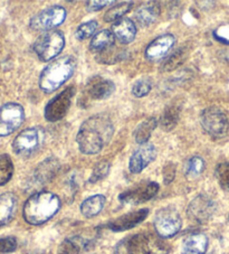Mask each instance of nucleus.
Instances as JSON below:
<instances>
[{
  "label": "nucleus",
  "instance_id": "1",
  "mask_svg": "<svg viewBox=\"0 0 229 254\" xmlns=\"http://www.w3.org/2000/svg\"><path fill=\"white\" fill-rule=\"evenodd\" d=\"M114 133L112 120L107 115L91 117L78 129L76 141L84 155H96L111 141Z\"/></svg>",
  "mask_w": 229,
  "mask_h": 254
},
{
  "label": "nucleus",
  "instance_id": "36",
  "mask_svg": "<svg viewBox=\"0 0 229 254\" xmlns=\"http://www.w3.org/2000/svg\"><path fill=\"white\" fill-rule=\"evenodd\" d=\"M17 240L14 236H7V238L0 239V253H10L17 249Z\"/></svg>",
  "mask_w": 229,
  "mask_h": 254
},
{
  "label": "nucleus",
  "instance_id": "25",
  "mask_svg": "<svg viewBox=\"0 0 229 254\" xmlns=\"http://www.w3.org/2000/svg\"><path fill=\"white\" fill-rule=\"evenodd\" d=\"M115 37L113 33L108 29H103L95 35L90 44V50L95 53H102V52L109 50L114 46Z\"/></svg>",
  "mask_w": 229,
  "mask_h": 254
},
{
  "label": "nucleus",
  "instance_id": "15",
  "mask_svg": "<svg viewBox=\"0 0 229 254\" xmlns=\"http://www.w3.org/2000/svg\"><path fill=\"white\" fill-rule=\"evenodd\" d=\"M149 215V209L142 208L135 212H130L108 223V227L113 232H123L133 229L141 224Z\"/></svg>",
  "mask_w": 229,
  "mask_h": 254
},
{
  "label": "nucleus",
  "instance_id": "32",
  "mask_svg": "<svg viewBox=\"0 0 229 254\" xmlns=\"http://www.w3.org/2000/svg\"><path fill=\"white\" fill-rule=\"evenodd\" d=\"M205 169V161L201 157H192L188 160L186 166V175L191 178H196L201 175Z\"/></svg>",
  "mask_w": 229,
  "mask_h": 254
},
{
  "label": "nucleus",
  "instance_id": "12",
  "mask_svg": "<svg viewBox=\"0 0 229 254\" xmlns=\"http://www.w3.org/2000/svg\"><path fill=\"white\" fill-rule=\"evenodd\" d=\"M159 188V184L156 182H142L121 192L118 196V200L123 204L133 205L145 203L158 194Z\"/></svg>",
  "mask_w": 229,
  "mask_h": 254
},
{
  "label": "nucleus",
  "instance_id": "28",
  "mask_svg": "<svg viewBox=\"0 0 229 254\" xmlns=\"http://www.w3.org/2000/svg\"><path fill=\"white\" fill-rule=\"evenodd\" d=\"M133 7V2L132 1H123L117 3L116 6H114L107 11V14L104 16V20L108 21V23H112V21H115L122 19V17L125 14H127Z\"/></svg>",
  "mask_w": 229,
  "mask_h": 254
},
{
  "label": "nucleus",
  "instance_id": "27",
  "mask_svg": "<svg viewBox=\"0 0 229 254\" xmlns=\"http://www.w3.org/2000/svg\"><path fill=\"white\" fill-rule=\"evenodd\" d=\"M180 117V108L170 106L166 109L160 118V126L165 131H171L177 126Z\"/></svg>",
  "mask_w": 229,
  "mask_h": 254
},
{
  "label": "nucleus",
  "instance_id": "3",
  "mask_svg": "<svg viewBox=\"0 0 229 254\" xmlns=\"http://www.w3.org/2000/svg\"><path fill=\"white\" fill-rule=\"evenodd\" d=\"M76 62L72 56H61L53 61L43 69L39 76V87L46 93H52L67 82L75 72Z\"/></svg>",
  "mask_w": 229,
  "mask_h": 254
},
{
  "label": "nucleus",
  "instance_id": "22",
  "mask_svg": "<svg viewBox=\"0 0 229 254\" xmlns=\"http://www.w3.org/2000/svg\"><path fill=\"white\" fill-rule=\"evenodd\" d=\"M160 15V6L157 2H147L135 11V19L141 26L153 24Z\"/></svg>",
  "mask_w": 229,
  "mask_h": 254
},
{
  "label": "nucleus",
  "instance_id": "4",
  "mask_svg": "<svg viewBox=\"0 0 229 254\" xmlns=\"http://www.w3.org/2000/svg\"><path fill=\"white\" fill-rule=\"evenodd\" d=\"M170 247L159 235L149 232L132 235L117 244L115 254H168Z\"/></svg>",
  "mask_w": 229,
  "mask_h": 254
},
{
  "label": "nucleus",
  "instance_id": "38",
  "mask_svg": "<svg viewBox=\"0 0 229 254\" xmlns=\"http://www.w3.org/2000/svg\"><path fill=\"white\" fill-rule=\"evenodd\" d=\"M111 3H113V1H87L86 9L89 11H99Z\"/></svg>",
  "mask_w": 229,
  "mask_h": 254
},
{
  "label": "nucleus",
  "instance_id": "16",
  "mask_svg": "<svg viewBox=\"0 0 229 254\" xmlns=\"http://www.w3.org/2000/svg\"><path fill=\"white\" fill-rule=\"evenodd\" d=\"M114 91H115V84L102 76H92L86 83V93L91 99H109Z\"/></svg>",
  "mask_w": 229,
  "mask_h": 254
},
{
  "label": "nucleus",
  "instance_id": "17",
  "mask_svg": "<svg viewBox=\"0 0 229 254\" xmlns=\"http://www.w3.org/2000/svg\"><path fill=\"white\" fill-rule=\"evenodd\" d=\"M175 38L172 34H165L156 38L145 50V58L149 61H159L164 59L173 47Z\"/></svg>",
  "mask_w": 229,
  "mask_h": 254
},
{
  "label": "nucleus",
  "instance_id": "9",
  "mask_svg": "<svg viewBox=\"0 0 229 254\" xmlns=\"http://www.w3.org/2000/svg\"><path fill=\"white\" fill-rule=\"evenodd\" d=\"M66 19V10L61 6H51L39 11L30 19V28L37 32H47L58 27Z\"/></svg>",
  "mask_w": 229,
  "mask_h": 254
},
{
  "label": "nucleus",
  "instance_id": "33",
  "mask_svg": "<svg viewBox=\"0 0 229 254\" xmlns=\"http://www.w3.org/2000/svg\"><path fill=\"white\" fill-rule=\"evenodd\" d=\"M98 27H99V23L96 20L87 21V23L82 24L80 27L76 29L75 37H76L78 41H85V39L93 36V34L96 32Z\"/></svg>",
  "mask_w": 229,
  "mask_h": 254
},
{
  "label": "nucleus",
  "instance_id": "14",
  "mask_svg": "<svg viewBox=\"0 0 229 254\" xmlns=\"http://www.w3.org/2000/svg\"><path fill=\"white\" fill-rule=\"evenodd\" d=\"M157 149L152 143L142 144L131 156L129 168L132 174H140L156 159Z\"/></svg>",
  "mask_w": 229,
  "mask_h": 254
},
{
  "label": "nucleus",
  "instance_id": "30",
  "mask_svg": "<svg viewBox=\"0 0 229 254\" xmlns=\"http://www.w3.org/2000/svg\"><path fill=\"white\" fill-rule=\"evenodd\" d=\"M14 174V164L8 155L0 157V186L6 185Z\"/></svg>",
  "mask_w": 229,
  "mask_h": 254
},
{
  "label": "nucleus",
  "instance_id": "21",
  "mask_svg": "<svg viewBox=\"0 0 229 254\" xmlns=\"http://www.w3.org/2000/svg\"><path fill=\"white\" fill-rule=\"evenodd\" d=\"M17 208V198L12 192L0 195V226L9 223L15 215Z\"/></svg>",
  "mask_w": 229,
  "mask_h": 254
},
{
  "label": "nucleus",
  "instance_id": "10",
  "mask_svg": "<svg viewBox=\"0 0 229 254\" xmlns=\"http://www.w3.org/2000/svg\"><path fill=\"white\" fill-rule=\"evenodd\" d=\"M25 120L24 108L18 103H6L0 109V137L11 134Z\"/></svg>",
  "mask_w": 229,
  "mask_h": 254
},
{
  "label": "nucleus",
  "instance_id": "6",
  "mask_svg": "<svg viewBox=\"0 0 229 254\" xmlns=\"http://www.w3.org/2000/svg\"><path fill=\"white\" fill-rule=\"evenodd\" d=\"M65 46V37L58 30H51L41 35L34 44V51L44 62L54 60Z\"/></svg>",
  "mask_w": 229,
  "mask_h": 254
},
{
  "label": "nucleus",
  "instance_id": "7",
  "mask_svg": "<svg viewBox=\"0 0 229 254\" xmlns=\"http://www.w3.org/2000/svg\"><path fill=\"white\" fill-rule=\"evenodd\" d=\"M153 225L157 234L162 239L172 238L182 226L180 214L173 207H164L156 213Z\"/></svg>",
  "mask_w": 229,
  "mask_h": 254
},
{
  "label": "nucleus",
  "instance_id": "11",
  "mask_svg": "<svg viewBox=\"0 0 229 254\" xmlns=\"http://www.w3.org/2000/svg\"><path fill=\"white\" fill-rule=\"evenodd\" d=\"M75 95V87L70 86L65 89L59 94L55 95L50 102L47 103L44 111L45 119L50 122H57L63 119L72 104L73 96Z\"/></svg>",
  "mask_w": 229,
  "mask_h": 254
},
{
  "label": "nucleus",
  "instance_id": "29",
  "mask_svg": "<svg viewBox=\"0 0 229 254\" xmlns=\"http://www.w3.org/2000/svg\"><path fill=\"white\" fill-rule=\"evenodd\" d=\"M187 58V53L184 48H179L174 52V53L171 54L169 58L165 60V62L161 65V71L162 72H170L172 69L178 68L180 65H181L184 60Z\"/></svg>",
  "mask_w": 229,
  "mask_h": 254
},
{
  "label": "nucleus",
  "instance_id": "24",
  "mask_svg": "<svg viewBox=\"0 0 229 254\" xmlns=\"http://www.w3.org/2000/svg\"><path fill=\"white\" fill-rule=\"evenodd\" d=\"M158 126V120L156 118H148L144 121L141 122V124L136 127L135 130L133 131V138L136 143H139L142 146V144L148 143L150 137L153 132V130L157 128Z\"/></svg>",
  "mask_w": 229,
  "mask_h": 254
},
{
  "label": "nucleus",
  "instance_id": "35",
  "mask_svg": "<svg viewBox=\"0 0 229 254\" xmlns=\"http://www.w3.org/2000/svg\"><path fill=\"white\" fill-rule=\"evenodd\" d=\"M215 176L217 178L220 187L225 190H229V163L219 164L216 167Z\"/></svg>",
  "mask_w": 229,
  "mask_h": 254
},
{
  "label": "nucleus",
  "instance_id": "26",
  "mask_svg": "<svg viewBox=\"0 0 229 254\" xmlns=\"http://www.w3.org/2000/svg\"><path fill=\"white\" fill-rule=\"evenodd\" d=\"M89 248V241L81 236H73L60 243L57 254H81Z\"/></svg>",
  "mask_w": 229,
  "mask_h": 254
},
{
  "label": "nucleus",
  "instance_id": "23",
  "mask_svg": "<svg viewBox=\"0 0 229 254\" xmlns=\"http://www.w3.org/2000/svg\"><path fill=\"white\" fill-rule=\"evenodd\" d=\"M107 198L103 195H94L86 198L81 204V213L87 218L94 217L102 212Z\"/></svg>",
  "mask_w": 229,
  "mask_h": 254
},
{
  "label": "nucleus",
  "instance_id": "13",
  "mask_svg": "<svg viewBox=\"0 0 229 254\" xmlns=\"http://www.w3.org/2000/svg\"><path fill=\"white\" fill-rule=\"evenodd\" d=\"M215 201L206 195H199L189 204L187 214L191 221L196 223H205L213 216L215 213Z\"/></svg>",
  "mask_w": 229,
  "mask_h": 254
},
{
  "label": "nucleus",
  "instance_id": "31",
  "mask_svg": "<svg viewBox=\"0 0 229 254\" xmlns=\"http://www.w3.org/2000/svg\"><path fill=\"white\" fill-rule=\"evenodd\" d=\"M152 90V81L149 77H142L140 80L135 81L132 85V94L135 98H142V96L148 95L150 91Z\"/></svg>",
  "mask_w": 229,
  "mask_h": 254
},
{
  "label": "nucleus",
  "instance_id": "8",
  "mask_svg": "<svg viewBox=\"0 0 229 254\" xmlns=\"http://www.w3.org/2000/svg\"><path fill=\"white\" fill-rule=\"evenodd\" d=\"M44 142V132L42 129L38 128H28L17 135L14 142H12V149L15 154L20 157L33 156L42 147Z\"/></svg>",
  "mask_w": 229,
  "mask_h": 254
},
{
  "label": "nucleus",
  "instance_id": "5",
  "mask_svg": "<svg viewBox=\"0 0 229 254\" xmlns=\"http://www.w3.org/2000/svg\"><path fill=\"white\" fill-rule=\"evenodd\" d=\"M200 124L205 132L213 139H222L229 132V119L217 107L205 109L200 116Z\"/></svg>",
  "mask_w": 229,
  "mask_h": 254
},
{
  "label": "nucleus",
  "instance_id": "20",
  "mask_svg": "<svg viewBox=\"0 0 229 254\" xmlns=\"http://www.w3.org/2000/svg\"><path fill=\"white\" fill-rule=\"evenodd\" d=\"M208 249V238L202 233H195L189 235L183 241L182 254H206Z\"/></svg>",
  "mask_w": 229,
  "mask_h": 254
},
{
  "label": "nucleus",
  "instance_id": "19",
  "mask_svg": "<svg viewBox=\"0 0 229 254\" xmlns=\"http://www.w3.org/2000/svg\"><path fill=\"white\" fill-rule=\"evenodd\" d=\"M112 33L118 42L122 44H130L135 38L136 27L131 19L122 18L113 24Z\"/></svg>",
  "mask_w": 229,
  "mask_h": 254
},
{
  "label": "nucleus",
  "instance_id": "2",
  "mask_svg": "<svg viewBox=\"0 0 229 254\" xmlns=\"http://www.w3.org/2000/svg\"><path fill=\"white\" fill-rule=\"evenodd\" d=\"M60 208L59 197L51 191H38L26 200L23 215L32 225H41L55 216Z\"/></svg>",
  "mask_w": 229,
  "mask_h": 254
},
{
  "label": "nucleus",
  "instance_id": "37",
  "mask_svg": "<svg viewBox=\"0 0 229 254\" xmlns=\"http://www.w3.org/2000/svg\"><path fill=\"white\" fill-rule=\"evenodd\" d=\"M175 176V165L172 163H168L164 168V181L165 184H170L174 179Z\"/></svg>",
  "mask_w": 229,
  "mask_h": 254
},
{
  "label": "nucleus",
  "instance_id": "18",
  "mask_svg": "<svg viewBox=\"0 0 229 254\" xmlns=\"http://www.w3.org/2000/svg\"><path fill=\"white\" fill-rule=\"evenodd\" d=\"M59 169V163L56 158L50 157L46 160L42 161L41 164L37 166L36 170L34 173V181L37 183L38 185H44L48 182H51L53 178L55 177Z\"/></svg>",
  "mask_w": 229,
  "mask_h": 254
},
{
  "label": "nucleus",
  "instance_id": "34",
  "mask_svg": "<svg viewBox=\"0 0 229 254\" xmlns=\"http://www.w3.org/2000/svg\"><path fill=\"white\" fill-rule=\"evenodd\" d=\"M110 169H111V165H110L109 161H101V163L95 166L93 172H92L89 183L95 184L102 181V179H104L109 175Z\"/></svg>",
  "mask_w": 229,
  "mask_h": 254
}]
</instances>
